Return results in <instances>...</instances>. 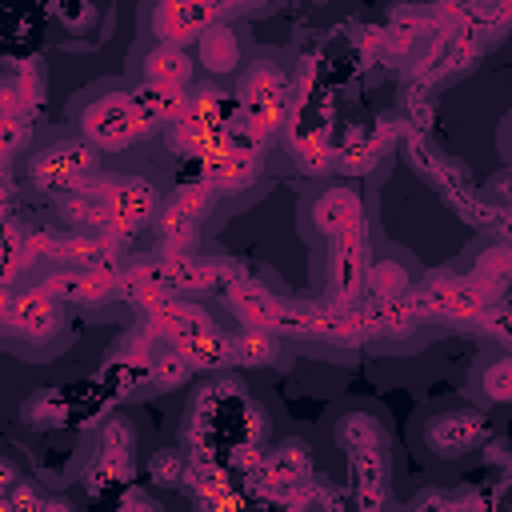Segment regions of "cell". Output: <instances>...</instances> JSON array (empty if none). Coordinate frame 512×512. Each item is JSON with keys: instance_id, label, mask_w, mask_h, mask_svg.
I'll use <instances>...</instances> for the list:
<instances>
[{"instance_id": "6da1fadb", "label": "cell", "mask_w": 512, "mask_h": 512, "mask_svg": "<svg viewBox=\"0 0 512 512\" xmlns=\"http://www.w3.org/2000/svg\"><path fill=\"white\" fill-rule=\"evenodd\" d=\"M68 124L96 152H124L144 144L160 124L140 108L136 88L128 80H100L72 96Z\"/></svg>"}, {"instance_id": "7a4b0ae2", "label": "cell", "mask_w": 512, "mask_h": 512, "mask_svg": "<svg viewBox=\"0 0 512 512\" xmlns=\"http://www.w3.org/2000/svg\"><path fill=\"white\" fill-rule=\"evenodd\" d=\"M68 304H60L52 292H20L12 288L4 296V344L24 360H52L68 344Z\"/></svg>"}, {"instance_id": "3957f363", "label": "cell", "mask_w": 512, "mask_h": 512, "mask_svg": "<svg viewBox=\"0 0 512 512\" xmlns=\"http://www.w3.org/2000/svg\"><path fill=\"white\" fill-rule=\"evenodd\" d=\"M420 448L436 464H464L480 456V448L492 436V420L484 408L464 404V400H440L420 416Z\"/></svg>"}, {"instance_id": "277c9868", "label": "cell", "mask_w": 512, "mask_h": 512, "mask_svg": "<svg viewBox=\"0 0 512 512\" xmlns=\"http://www.w3.org/2000/svg\"><path fill=\"white\" fill-rule=\"evenodd\" d=\"M364 220V192L356 184H316L300 200V232L316 248H332Z\"/></svg>"}, {"instance_id": "5b68a950", "label": "cell", "mask_w": 512, "mask_h": 512, "mask_svg": "<svg viewBox=\"0 0 512 512\" xmlns=\"http://www.w3.org/2000/svg\"><path fill=\"white\" fill-rule=\"evenodd\" d=\"M96 148L88 140H80L76 132L72 136H48L40 140L32 152H28V176L52 192V196H68L76 188H84V180L100 168L96 164Z\"/></svg>"}, {"instance_id": "8992f818", "label": "cell", "mask_w": 512, "mask_h": 512, "mask_svg": "<svg viewBox=\"0 0 512 512\" xmlns=\"http://www.w3.org/2000/svg\"><path fill=\"white\" fill-rule=\"evenodd\" d=\"M128 76H132L136 88L180 96L192 84V76H196V60L184 48H172V44H160V40L140 36L132 44V52H128Z\"/></svg>"}, {"instance_id": "52a82bcc", "label": "cell", "mask_w": 512, "mask_h": 512, "mask_svg": "<svg viewBox=\"0 0 512 512\" xmlns=\"http://www.w3.org/2000/svg\"><path fill=\"white\" fill-rule=\"evenodd\" d=\"M220 16L224 12L216 4H148L140 8V28H144L140 36L184 48V44H196L208 28H216Z\"/></svg>"}, {"instance_id": "ba28073f", "label": "cell", "mask_w": 512, "mask_h": 512, "mask_svg": "<svg viewBox=\"0 0 512 512\" xmlns=\"http://www.w3.org/2000/svg\"><path fill=\"white\" fill-rule=\"evenodd\" d=\"M100 200H104V216L128 232L136 228H148L156 216H160V188L136 172L128 176H116L100 188Z\"/></svg>"}, {"instance_id": "9c48e42d", "label": "cell", "mask_w": 512, "mask_h": 512, "mask_svg": "<svg viewBox=\"0 0 512 512\" xmlns=\"http://www.w3.org/2000/svg\"><path fill=\"white\" fill-rule=\"evenodd\" d=\"M284 100H288V72L276 60L252 56V64L244 72V84H240V104L252 116V124L264 128L272 120V112H280Z\"/></svg>"}, {"instance_id": "30bf717a", "label": "cell", "mask_w": 512, "mask_h": 512, "mask_svg": "<svg viewBox=\"0 0 512 512\" xmlns=\"http://www.w3.org/2000/svg\"><path fill=\"white\" fill-rule=\"evenodd\" d=\"M332 440L352 460L364 452H388V428L372 404H344L332 412Z\"/></svg>"}, {"instance_id": "8fae6325", "label": "cell", "mask_w": 512, "mask_h": 512, "mask_svg": "<svg viewBox=\"0 0 512 512\" xmlns=\"http://www.w3.org/2000/svg\"><path fill=\"white\" fill-rule=\"evenodd\" d=\"M192 60L208 72V76H236L244 64H252V44H248V36L240 32V28H232V24H216V28H208L196 44H192Z\"/></svg>"}, {"instance_id": "7c38bea8", "label": "cell", "mask_w": 512, "mask_h": 512, "mask_svg": "<svg viewBox=\"0 0 512 512\" xmlns=\"http://www.w3.org/2000/svg\"><path fill=\"white\" fill-rule=\"evenodd\" d=\"M328 268H324V280H328V292L332 296H352V292H360V284L368 280V256H364V248H360V240L356 236H348V240H340V244H332L328 248V260H324Z\"/></svg>"}, {"instance_id": "4fadbf2b", "label": "cell", "mask_w": 512, "mask_h": 512, "mask_svg": "<svg viewBox=\"0 0 512 512\" xmlns=\"http://www.w3.org/2000/svg\"><path fill=\"white\" fill-rule=\"evenodd\" d=\"M472 384H476V396L484 400V408L512 404V352L508 348L484 352L472 368Z\"/></svg>"}, {"instance_id": "5bb4252c", "label": "cell", "mask_w": 512, "mask_h": 512, "mask_svg": "<svg viewBox=\"0 0 512 512\" xmlns=\"http://www.w3.org/2000/svg\"><path fill=\"white\" fill-rule=\"evenodd\" d=\"M196 224L200 220H192V216H184V212H176V208H168V216L156 224V236H160V248L164 252H192L196 248Z\"/></svg>"}, {"instance_id": "9a60e30c", "label": "cell", "mask_w": 512, "mask_h": 512, "mask_svg": "<svg viewBox=\"0 0 512 512\" xmlns=\"http://www.w3.org/2000/svg\"><path fill=\"white\" fill-rule=\"evenodd\" d=\"M48 16L64 28V36H92V28L100 20V8L96 4H56Z\"/></svg>"}, {"instance_id": "2e32d148", "label": "cell", "mask_w": 512, "mask_h": 512, "mask_svg": "<svg viewBox=\"0 0 512 512\" xmlns=\"http://www.w3.org/2000/svg\"><path fill=\"white\" fill-rule=\"evenodd\" d=\"M500 152H504V160L512 164V116H508L504 128H500Z\"/></svg>"}]
</instances>
